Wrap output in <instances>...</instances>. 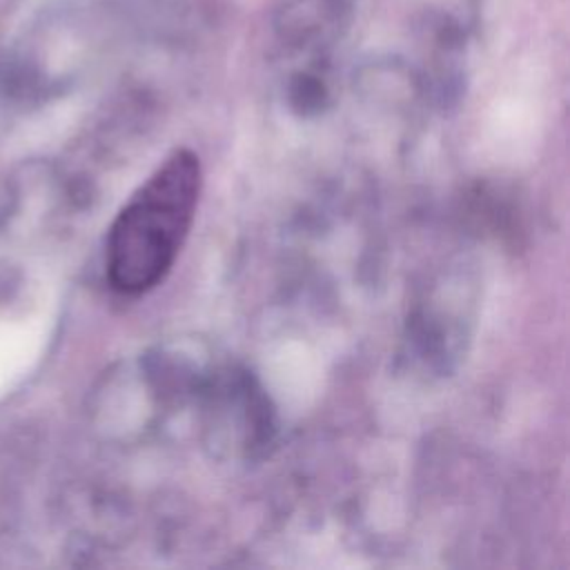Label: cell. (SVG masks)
<instances>
[{
	"instance_id": "cell-1",
	"label": "cell",
	"mask_w": 570,
	"mask_h": 570,
	"mask_svg": "<svg viewBox=\"0 0 570 570\" xmlns=\"http://www.w3.org/2000/svg\"><path fill=\"white\" fill-rule=\"evenodd\" d=\"M203 185L200 160L171 151L118 212L107 238V276L120 294L154 289L174 267Z\"/></svg>"
}]
</instances>
